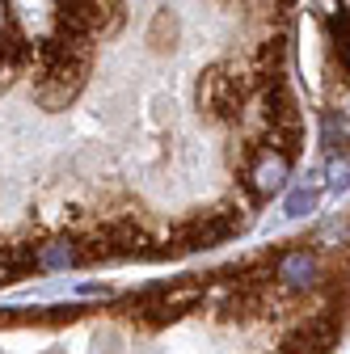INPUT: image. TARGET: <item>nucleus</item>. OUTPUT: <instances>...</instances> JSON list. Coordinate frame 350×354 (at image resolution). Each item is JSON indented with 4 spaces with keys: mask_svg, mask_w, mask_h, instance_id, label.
<instances>
[{
    "mask_svg": "<svg viewBox=\"0 0 350 354\" xmlns=\"http://www.w3.org/2000/svg\"><path fill=\"white\" fill-rule=\"evenodd\" d=\"M5 34H13V17H9L5 5H0V38H5Z\"/></svg>",
    "mask_w": 350,
    "mask_h": 354,
    "instance_id": "8",
    "label": "nucleus"
},
{
    "mask_svg": "<svg viewBox=\"0 0 350 354\" xmlns=\"http://www.w3.org/2000/svg\"><path fill=\"white\" fill-rule=\"evenodd\" d=\"M329 34H333V51H338V59L350 68V9H338V13L329 17Z\"/></svg>",
    "mask_w": 350,
    "mask_h": 354,
    "instance_id": "5",
    "label": "nucleus"
},
{
    "mask_svg": "<svg viewBox=\"0 0 350 354\" xmlns=\"http://www.w3.org/2000/svg\"><path fill=\"white\" fill-rule=\"evenodd\" d=\"M0 283H9V274H5V270H0Z\"/></svg>",
    "mask_w": 350,
    "mask_h": 354,
    "instance_id": "9",
    "label": "nucleus"
},
{
    "mask_svg": "<svg viewBox=\"0 0 350 354\" xmlns=\"http://www.w3.org/2000/svg\"><path fill=\"white\" fill-rule=\"evenodd\" d=\"M346 177H350V156H333V160H329V182L342 186Z\"/></svg>",
    "mask_w": 350,
    "mask_h": 354,
    "instance_id": "6",
    "label": "nucleus"
},
{
    "mask_svg": "<svg viewBox=\"0 0 350 354\" xmlns=\"http://www.w3.org/2000/svg\"><path fill=\"white\" fill-rule=\"evenodd\" d=\"M338 337H342V313L338 308H321V313H313L275 354H333Z\"/></svg>",
    "mask_w": 350,
    "mask_h": 354,
    "instance_id": "2",
    "label": "nucleus"
},
{
    "mask_svg": "<svg viewBox=\"0 0 350 354\" xmlns=\"http://www.w3.org/2000/svg\"><path fill=\"white\" fill-rule=\"evenodd\" d=\"M308 207H313V194H291V198H287V211H291V215L308 211Z\"/></svg>",
    "mask_w": 350,
    "mask_h": 354,
    "instance_id": "7",
    "label": "nucleus"
},
{
    "mask_svg": "<svg viewBox=\"0 0 350 354\" xmlns=\"http://www.w3.org/2000/svg\"><path fill=\"white\" fill-rule=\"evenodd\" d=\"M317 270H321L317 253L304 249V245L283 249V253L275 257V283H279V287H313V283H317Z\"/></svg>",
    "mask_w": 350,
    "mask_h": 354,
    "instance_id": "3",
    "label": "nucleus"
},
{
    "mask_svg": "<svg viewBox=\"0 0 350 354\" xmlns=\"http://www.w3.org/2000/svg\"><path fill=\"white\" fill-rule=\"evenodd\" d=\"M34 261H38V270H68V266H76V245L68 236L34 245Z\"/></svg>",
    "mask_w": 350,
    "mask_h": 354,
    "instance_id": "4",
    "label": "nucleus"
},
{
    "mask_svg": "<svg viewBox=\"0 0 350 354\" xmlns=\"http://www.w3.org/2000/svg\"><path fill=\"white\" fill-rule=\"evenodd\" d=\"M203 295H207V283H203V279H186V283H173V287H165V291H148L136 308H131V313H136L140 325L160 329V325H169V321L186 317L194 304H203Z\"/></svg>",
    "mask_w": 350,
    "mask_h": 354,
    "instance_id": "1",
    "label": "nucleus"
}]
</instances>
